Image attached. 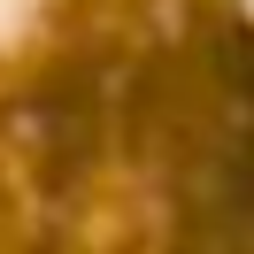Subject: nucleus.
I'll use <instances>...</instances> for the list:
<instances>
[{
	"instance_id": "2",
	"label": "nucleus",
	"mask_w": 254,
	"mask_h": 254,
	"mask_svg": "<svg viewBox=\"0 0 254 254\" xmlns=\"http://www.w3.org/2000/svg\"><path fill=\"white\" fill-rule=\"evenodd\" d=\"M131 108V93H116L108 77H93V69H62V77H47L31 93V146L47 154L54 177H77L85 162L100 154V139H108V124Z\"/></svg>"
},
{
	"instance_id": "1",
	"label": "nucleus",
	"mask_w": 254,
	"mask_h": 254,
	"mask_svg": "<svg viewBox=\"0 0 254 254\" xmlns=\"http://www.w3.org/2000/svg\"><path fill=\"white\" fill-rule=\"evenodd\" d=\"M124 93L131 139L170 185V254H254V39L216 16Z\"/></svg>"
}]
</instances>
